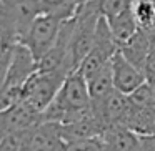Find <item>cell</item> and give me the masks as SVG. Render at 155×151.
I'll use <instances>...</instances> for the list:
<instances>
[{
	"instance_id": "6da1fadb",
	"label": "cell",
	"mask_w": 155,
	"mask_h": 151,
	"mask_svg": "<svg viewBox=\"0 0 155 151\" xmlns=\"http://www.w3.org/2000/svg\"><path fill=\"white\" fill-rule=\"evenodd\" d=\"M67 77L68 71L64 70H54V71L37 70L22 88V101L30 105L35 111H38L42 115L45 108L55 100V96L58 95Z\"/></svg>"
},
{
	"instance_id": "7a4b0ae2",
	"label": "cell",
	"mask_w": 155,
	"mask_h": 151,
	"mask_svg": "<svg viewBox=\"0 0 155 151\" xmlns=\"http://www.w3.org/2000/svg\"><path fill=\"white\" fill-rule=\"evenodd\" d=\"M100 17L102 15L98 10L97 0H88L80 8V12L75 15V25L70 43V58L75 70L80 67L82 60L88 55L92 45H94Z\"/></svg>"
},
{
	"instance_id": "3957f363",
	"label": "cell",
	"mask_w": 155,
	"mask_h": 151,
	"mask_svg": "<svg viewBox=\"0 0 155 151\" xmlns=\"http://www.w3.org/2000/svg\"><path fill=\"white\" fill-rule=\"evenodd\" d=\"M64 22L65 20H62L57 15L42 12L30 24V27L27 28V32L24 33L20 43L25 45L30 50V53L35 57V60L38 61L54 47Z\"/></svg>"
},
{
	"instance_id": "277c9868",
	"label": "cell",
	"mask_w": 155,
	"mask_h": 151,
	"mask_svg": "<svg viewBox=\"0 0 155 151\" xmlns=\"http://www.w3.org/2000/svg\"><path fill=\"white\" fill-rule=\"evenodd\" d=\"M117 52H118V43L115 42L114 35H112L107 20L104 17H100L94 45H92L88 55L82 60L80 67L77 70H80V73L85 77V80H88L98 70H102L107 63H110Z\"/></svg>"
},
{
	"instance_id": "5b68a950",
	"label": "cell",
	"mask_w": 155,
	"mask_h": 151,
	"mask_svg": "<svg viewBox=\"0 0 155 151\" xmlns=\"http://www.w3.org/2000/svg\"><path fill=\"white\" fill-rule=\"evenodd\" d=\"M42 12L38 0H0V22L14 28L20 40Z\"/></svg>"
},
{
	"instance_id": "8992f818",
	"label": "cell",
	"mask_w": 155,
	"mask_h": 151,
	"mask_svg": "<svg viewBox=\"0 0 155 151\" xmlns=\"http://www.w3.org/2000/svg\"><path fill=\"white\" fill-rule=\"evenodd\" d=\"M64 136L60 124L40 123L27 130L20 151H60Z\"/></svg>"
},
{
	"instance_id": "52a82bcc",
	"label": "cell",
	"mask_w": 155,
	"mask_h": 151,
	"mask_svg": "<svg viewBox=\"0 0 155 151\" xmlns=\"http://www.w3.org/2000/svg\"><path fill=\"white\" fill-rule=\"evenodd\" d=\"M38 70V61L35 60V57L30 53L25 45L18 43L15 48L14 58H12L10 68H8L7 78L2 88L7 90H22L24 85L27 83V80Z\"/></svg>"
},
{
	"instance_id": "ba28073f",
	"label": "cell",
	"mask_w": 155,
	"mask_h": 151,
	"mask_svg": "<svg viewBox=\"0 0 155 151\" xmlns=\"http://www.w3.org/2000/svg\"><path fill=\"white\" fill-rule=\"evenodd\" d=\"M112 77H114L115 90L127 96L134 93L137 88H140L143 83H147L143 71L132 65L120 52H117L112 58Z\"/></svg>"
},
{
	"instance_id": "9c48e42d",
	"label": "cell",
	"mask_w": 155,
	"mask_h": 151,
	"mask_svg": "<svg viewBox=\"0 0 155 151\" xmlns=\"http://www.w3.org/2000/svg\"><path fill=\"white\" fill-rule=\"evenodd\" d=\"M150 47H152V33L138 30L130 40L118 47V52L132 65H135L137 68H140L143 71L145 60H147V55L150 52Z\"/></svg>"
},
{
	"instance_id": "30bf717a",
	"label": "cell",
	"mask_w": 155,
	"mask_h": 151,
	"mask_svg": "<svg viewBox=\"0 0 155 151\" xmlns=\"http://www.w3.org/2000/svg\"><path fill=\"white\" fill-rule=\"evenodd\" d=\"M107 151H142L140 136L125 126H112L104 133Z\"/></svg>"
},
{
	"instance_id": "8fae6325",
	"label": "cell",
	"mask_w": 155,
	"mask_h": 151,
	"mask_svg": "<svg viewBox=\"0 0 155 151\" xmlns=\"http://www.w3.org/2000/svg\"><path fill=\"white\" fill-rule=\"evenodd\" d=\"M20 43V38L15 33L12 27L0 22V90L5 83L8 68H10L12 58H14L15 48Z\"/></svg>"
},
{
	"instance_id": "7c38bea8",
	"label": "cell",
	"mask_w": 155,
	"mask_h": 151,
	"mask_svg": "<svg viewBox=\"0 0 155 151\" xmlns=\"http://www.w3.org/2000/svg\"><path fill=\"white\" fill-rule=\"evenodd\" d=\"M87 83L92 101L100 100V98L107 96L110 91H114L115 87H114V77H112V61L105 65L102 70H98L92 78H88Z\"/></svg>"
},
{
	"instance_id": "4fadbf2b",
	"label": "cell",
	"mask_w": 155,
	"mask_h": 151,
	"mask_svg": "<svg viewBox=\"0 0 155 151\" xmlns=\"http://www.w3.org/2000/svg\"><path fill=\"white\" fill-rule=\"evenodd\" d=\"M40 7L47 14H54L62 20L74 18L88 0H38Z\"/></svg>"
},
{
	"instance_id": "5bb4252c",
	"label": "cell",
	"mask_w": 155,
	"mask_h": 151,
	"mask_svg": "<svg viewBox=\"0 0 155 151\" xmlns=\"http://www.w3.org/2000/svg\"><path fill=\"white\" fill-rule=\"evenodd\" d=\"M132 15L138 30L155 32V0H134Z\"/></svg>"
},
{
	"instance_id": "9a60e30c",
	"label": "cell",
	"mask_w": 155,
	"mask_h": 151,
	"mask_svg": "<svg viewBox=\"0 0 155 151\" xmlns=\"http://www.w3.org/2000/svg\"><path fill=\"white\" fill-rule=\"evenodd\" d=\"M107 24L110 27V32L114 35L115 42L118 43V47L124 45L125 42H128L138 32V27L135 24L132 10L124 14V15H120V17H117V18H114V20H107Z\"/></svg>"
},
{
	"instance_id": "2e32d148",
	"label": "cell",
	"mask_w": 155,
	"mask_h": 151,
	"mask_svg": "<svg viewBox=\"0 0 155 151\" xmlns=\"http://www.w3.org/2000/svg\"><path fill=\"white\" fill-rule=\"evenodd\" d=\"M100 15L105 20H114L132 10L134 0H97Z\"/></svg>"
},
{
	"instance_id": "e0dca14e",
	"label": "cell",
	"mask_w": 155,
	"mask_h": 151,
	"mask_svg": "<svg viewBox=\"0 0 155 151\" xmlns=\"http://www.w3.org/2000/svg\"><path fill=\"white\" fill-rule=\"evenodd\" d=\"M60 151H107L105 141L98 138H82V140H64Z\"/></svg>"
},
{
	"instance_id": "ac0fdd59",
	"label": "cell",
	"mask_w": 155,
	"mask_h": 151,
	"mask_svg": "<svg viewBox=\"0 0 155 151\" xmlns=\"http://www.w3.org/2000/svg\"><path fill=\"white\" fill-rule=\"evenodd\" d=\"M150 33H152V47L147 55V60H145L143 75H145L147 83L155 87V32H150Z\"/></svg>"
},
{
	"instance_id": "d6986e66",
	"label": "cell",
	"mask_w": 155,
	"mask_h": 151,
	"mask_svg": "<svg viewBox=\"0 0 155 151\" xmlns=\"http://www.w3.org/2000/svg\"><path fill=\"white\" fill-rule=\"evenodd\" d=\"M142 151H155V133L148 136H140Z\"/></svg>"
}]
</instances>
